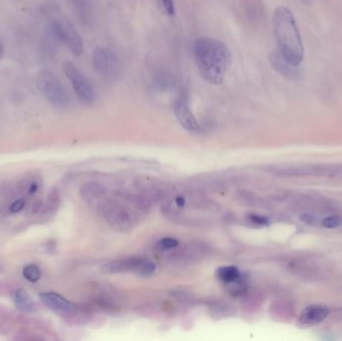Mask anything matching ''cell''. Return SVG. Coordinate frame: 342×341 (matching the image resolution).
<instances>
[{
    "instance_id": "13",
    "label": "cell",
    "mask_w": 342,
    "mask_h": 341,
    "mask_svg": "<svg viewBox=\"0 0 342 341\" xmlns=\"http://www.w3.org/2000/svg\"><path fill=\"white\" fill-rule=\"evenodd\" d=\"M80 192H81L82 198L90 204H92L94 202L98 203L100 200L104 198L106 194L105 188L97 182H89L84 184L81 187Z\"/></svg>"
},
{
    "instance_id": "7",
    "label": "cell",
    "mask_w": 342,
    "mask_h": 341,
    "mask_svg": "<svg viewBox=\"0 0 342 341\" xmlns=\"http://www.w3.org/2000/svg\"><path fill=\"white\" fill-rule=\"evenodd\" d=\"M99 209L105 221L114 230L121 233H129L132 230L133 222L129 213L117 203L113 201H104L100 203Z\"/></svg>"
},
{
    "instance_id": "25",
    "label": "cell",
    "mask_w": 342,
    "mask_h": 341,
    "mask_svg": "<svg viewBox=\"0 0 342 341\" xmlns=\"http://www.w3.org/2000/svg\"><path fill=\"white\" fill-rule=\"evenodd\" d=\"M249 218L252 222H254L256 224H259V225H266V224H268V220L265 217H263V216L251 215Z\"/></svg>"
},
{
    "instance_id": "18",
    "label": "cell",
    "mask_w": 342,
    "mask_h": 341,
    "mask_svg": "<svg viewBox=\"0 0 342 341\" xmlns=\"http://www.w3.org/2000/svg\"><path fill=\"white\" fill-rule=\"evenodd\" d=\"M156 270L155 264L146 258H136L133 272L139 276H150Z\"/></svg>"
},
{
    "instance_id": "21",
    "label": "cell",
    "mask_w": 342,
    "mask_h": 341,
    "mask_svg": "<svg viewBox=\"0 0 342 341\" xmlns=\"http://www.w3.org/2000/svg\"><path fill=\"white\" fill-rule=\"evenodd\" d=\"M156 246L161 251H167V250H173L179 247V241L172 237H165L159 240Z\"/></svg>"
},
{
    "instance_id": "19",
    "label": "cell",
    "mask_w": 342,
    "mask_h": 341,
    "mask_svg": "<svg viewBox=\"0 0 342 341\" xmlns=\"http://www.w3.org/2000/svg\"><path fill=\"white\" fill-rule=\"evenodd\" d=\"M71 2L81 23L82 24L88 23L89 18H90L88 0H71Z\"/></svg>"
},
{
    "instance_id": "29",
    "label": "cell",
    "mask_w": 342,
    "mask_h": 341,
    "mask_svg": "<svg viewBox=\"0 0 342 341\" xmlns=\"http://www.w3.org/2000/svg\"><path fill=\"white\" fill-rule=\"evenodd\" d=\"M3 53H4V48H3V45H2L1 41H0V58L3 56Z\"/></svg>"
},
{
    "instance_id": "1",
    "label": "cell",
    "mask_w": 342,
    "mask_h": 341,
    "mask_svg": "<svg viewBox=\"0 0 342 341\" xmlns=\"http://www.w3.org/2000/svg\"><path fill=\"white\" fill-rule=\"evenodd\" d=\"M194 57L203 79L213 85L223 83L231 64V52L226 44L212 37H200L194 44Z\"/></svg>"
},
{
    "instance_id": "20",
    "label": "cell",
    "mask_w": 342,
    "mask_h": 341,
    "mask_svg": "<svg viewBox=\"0 0 342 341\" xmlns=\"http://www.w3.org/2000/svg\"><path fill=\"white\" fill-rule=\"evenodd\" d=\"M22 274H23V277L29 282H36L41 277L40 269L35 264H29L25 266L23 271H22Z\"/></svg>"
},
{
    "instance_id": "6",
    "label": "cell",
    "mask_w": 342,
    "mask_h": 341,
    "mask_svg": "<svg viewBox=\"0 0 342 341\" xmlns=\"http://www.w3.org/2000/svg\"><path fill=\"white\" fill-rule=\"evenodd\" d=\"M62 69L66 77L69 79L78 100L86 105L93 104L96 99L94 88L78 70V68L71 61L65 60L62 63Z\"/></svg>"
},
{
    "instance_id": "9",
    "label": "cell",
    "mask_w": 342,
    "mask_h": 341,
    "mask_svg": "<svg viewBox=\"0 0 342 341\" xmlns=\"http://www.w3.org/2000/svg\"><path fill=\"white\" fill-rule=\"evenodd\" d=\"M40 299L44 305L62 316L69 315L75 311V305L55 292H42Z\"/></svg>"
},
{
    "instance_id": "5",
    "label": "cell",
    "mask_w": 342,
    "mask_h": 341,
    "mask_svg": "<svg viewBox=\"0 0 342 341\" xmlns=\"http://www.w3.org/2000/svg\"><path fill=\"white\" fill-rule=\"evenodd\" d=\"M93 68L103 79L116 82L122 76V66L119 58L109 48L96 47L91 55Z\"/></svg>"
},
{
    "instance_id": "12",
    "label": "cell",
    "mask_w": 342,
    "mask_h": 341,
    "mask_svg": "<svg viewBox=\"0 0 342 341\" xmlns=\"http://www.w3.org/2000/svg\"><path fill=\"white\" fill-rule=\"evenodd\" d=\"M136 258H125V259H117L106 262L102 265L101 271L105 274H117L124 273V272H129L134 269Z\"/></svg>"
},
{
    "instance_id": "8",
    "label": "cell",
    "mask_w": 342,
    "mask_h": 341,
    "mask_svg": "<svg viewBox=\"0 0 342 341\" xmlns=\"http://www.w3.org/2000/svg\"><path fill=\"white\" fill-rule=\"evenodd\" d=\"M173 112L176 119L185 130L189 132H200L201 127L189 106L187 92L185 89H181L173 103Z\"/></svg>"
},
{
    "instance_id": "14",
    "label": "cell",
    "mask_w": 342,
    "mask_h": 341,
    "mask_svg": "<svg viewBox=\"0 0 342 341\" xmlns=\"http://www.w3.org/2000/svg\"><path fill=\"white\" fill-rule=\"evenodd\" d=\"M151 84L157 91H166L175 86V79L171 74L160 71L152 76Z\"/></svg>"
},
{
    "instance_id": "11",
    "label": "cell",
    "mask_w": 342,
    "mask_h": 341,
    "mask_svg": "<svg viewBox=\"0 0 342 341\" xmlns=\"http://www.w3.org/2000/svg\"><path fill=\"white\" fill-rule=\"evenodd\" d=\"M329 314V308L322 304H312L305 307L299 315V322L304 325H316L322 322Z\"/></svg>"
},
{
    "instance_id": "27",
    "label": "cell",
    "mask_w": 342,
    "mask_h": 341,
    "mask_svg": "<svg viewBox=\"0 0 342 341\" xmlns=\"http://www.w3.org/2000/svg\"><path fill=\"white\" fill-rule=\"evenodd\" d=\"M29 193L30 194H34L38 191V183L37 182H32L30 185H29V189H28Z\"/></svg>"
},
{
    "instance_id": "28",
    "label": "cell",
    "mask_w": 342,
    "mask_h": 341,
    "mask_svg": "<svg viewBox=\"0 0 342 341\" xmlns=\"http://www.w3.org/2000/svg\"><path fill=\"white\" fill-rule=\"evenodd\" d=\"M298 1L301 2L302 4H305V5H311L313 2V0H298Z\"/></svg>"
},
{
    "instance_id": "24",
    "label": "cell",
    "mask_w": 342,
    "mask_h": 341,
    "mask_svg": "<svg viewBox=\"0 0 342 341\" xmlns=\"http://www.w3.org/2000/svg\"><path fill=\"white\" fill-rule=\"evenodd\" d=\"M24 206H25V201L23 199H17L14 202H12L9 210L12 213H17V212H20L22 209H23Z\"/></svg>"
},
{
    "instance_id": "10",
    "label": "cell",
    "mask_w": 342,
    "mask_h": 341,
    "mask_svg": "<svg viewBox=\"0 0 342 341\" xmlns=\"http://www.w3.org/2000/svg\"><path fill=\"white\" fill-rule=\"evenodd\" d=\"M270 63L274 69L288 79H298L301 75L299 65H293L286 60L278 50L272 51L269 56Z\"/></svg>"
},
{
    "instance_id": "26",
    "label": "cell",
    "mask_w": 342,
    "mask_h": 341,
    "mask_svg": "<svg viewBox=\"0 0 342 341\" xmlns=\"http://www.w3.org/2000/svg\"><path fill=\"white\" fill-rule=\"evenodd\" d=\"M185 202H186L185 198L182 197V196H177L175 198V203L178 207H183L185 205Z\"/></svg>"
},
{
    "instance_id": "3",
    "label": "cell",
    "mask_w": 342,
    "mask_h": 341,
    "mask_svg": "<svg viewBox=\"0 0 342 341\" xmlns=\"http://www.w3.org/2000/svg\"><path fill=\"white\" fill-rule=\"evenodd\" d=\"M47 32L52 41L64 44L75 56H80L83 52V42L71 24V22L65 17L59 16L49 21Z\"/></svg>"
},
{
    "instance_id": "4",
    "label": "cell",
    "mask_w": 342,
    "mask_h": 341,
    "mask_svg": "<svg viewBox=\"0 0 342 341\" xmlns=\"http://www.w3.org/2000/svg\"><path fill=\"white\" fill-rule=\"evenodd\" d=\"M36 87L38 91L52 105L65 108L71 102L69 92L63 83L50 71L42 70L36 77Z\"/></svg>"
},
{
    "instance_id": "22",
    "label": "cell",
    "mask_w": 342,
    "mask_h": 341,
    "mask_svg": "<svg viewBox=\"0 0 342 341\" xmlns=\"http://www.w3.org/2000/svg\"><path fill=\"white\" fill-rule=\"evenodd\" d=\"M157 3L161 10L167 15V16H173L175 13V7H174V1L173 0H157Z\"/></svg>"
},
{
    "instance_id": "15",
    "label": "cell",
    "mask_w": 342,
    "mask_h": 341,
    "mask_svg": "<svg viewBox=\"0 0 342 341\" xmlns=\"http://www.w3.org/2000/svg\"><path fill=\"white\" fill-rule=\"evenodd\" d=\"M14 302L21 311L24 312H32L36 308L34 300L24 289H17L14 292Z\"/></svg>"
},
{
    "instance_id": "23",
    "label": "cell",
    "mask_w": 342,
    "mask_h": 341,
    "mask_svg": "<svg viewBox=\"0 0 342 341\" xmlns=\"http://www.w3.org/2000/svg\"><path fill=\"white\" fill-rule=\"evenodd\" d=\"M341 223V219L338 216H329L322 220V226L325 228H335Z\"/></svg>"
},
{
    "instance_id": "2",
    "label": "cell",
    "mask_w": 342,
    "mask_h": 341,
    "mask_svg": "<svg viewBox=\"0 0 342 341\" xmlns=\"http://www.w3.org/2000/svg\"><path fill=\"white\" fill-rule=\"evenodd\" d=\"M272 24L277 50L293 65H300L304 59V46L297 23L289 8L277 6L273 12Z\"/></svg>"
},
{
    "instance_id": "16",
    "label": "cell",
    "mask_w": 342,
    "mask_h": 341,
    "mask_svg": "<svg viewBox=\"0 0 342 341\" xmlns=\"http://www.w3.org/2000/svg\"><path fill=\"white\" fill-rule=\"evenodd\" d=\"M60 205V194H59V191L57 188H52L47 196H46V199H45V202L43 204V211L42 213L45 215V216H47V217H50L52 215H54L58 209Z\"/></svg>"
},
{
    "instance_id": "17",
    "label": "cell",
    "mask_w": 342,
    "mask_h": 341,
    "mask_svg": "<svg viewBox=\"0 0 342 341\" xmlns=\"http://www.w3.org/2000/svg\"><path fill=\"white\" fill-rule=\"evenodd\" d=\"M217 277L225 283H236L240 280L241 274L235 266H222L217 269Z\"/></svg>"
}]
</instances>
